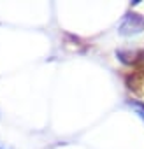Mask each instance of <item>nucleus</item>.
<instances>
[{"label": "nucleus", "instance_id": "nucleus-1", "mask_svg": "<svg viewBox=\"0 0 144 149\" xmlns=\"http://www.w3.org/2000/svg\"><path fill=\"white\" fill-rule=\"evenodd\" d=\"M144 30V16L137 13H130L125 16V19L120 25V33L121 35H132V33H141Z\"/></svg>", "mask_w": 144, "mask_h": 149}, {"label": "nucleus", "instance_id": "nucleus-2", "mask_svg": "<svg viewBox=\"0 0 144 149\" xmlns=\"http://www.w3.org/2000/svg\"><path fill=\"white\" fill-rule=\"evenodd\" d=\"M0 149H4V147H2V146H0Z\"/></svg>", "mask_w": 144, "mask_h": 149}]
</instances>
